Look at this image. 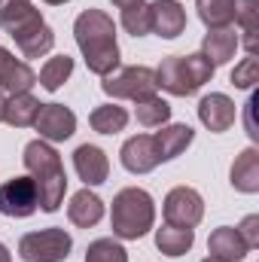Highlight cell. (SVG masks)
Listing matches in <instances>:
<instances>
[{
    "label": "cell",
    "mask_w": 259,
    "mask_h": 262,
    "mask_svg": "<svg viewBox=\"0 0 259 262\" xmlns=\"http://www.w3.org/2000/svg\"><path fill=\"white\" fill-rule=\"evenodd\" d=\"M76 46L85 58V67L98 76H110L119 67V43H116V25L104 9H85L73 21Z\"/></svg>",
    "instance_id": "6da1fadb"
},
{
    "label": "cell",
    "mask_w": 259,
    "mask_h": 262,
    "mask_svg": "<svg viewBox=\"0 0 259 262\" xmlns=\"http://www.w3.org/2000/svg\"><path fill=\"white\" fill-rule=\"evenodd\" d=\"M0 28L15 40L25 58H43L55 46V31L31 0H0Z\"/></svg>",
    "instance_id": "7a4b0ae2"
},
{
    "label": "cell",
    "mask_w": 259,
    "mask_h": 262,
    "mask_svg": "<svg viewBox=\"0 0 259 262\" xmlns=\"http://www.w3.org/2000/svg\"><path fill=\"white\" fill-rule=\"evenodd\" d=\"M21 162H25V168H28V177L37 183L40 210L55 213V210L61 207L64 192H67V174H64V165H61L58 149L37 137V140H31V143L25 146Z\"/></svg>",
    "instance_id": "3957f363"
},
{
    "label": "cell",
    "mask_w": 259,
    "mask_h": 262,
    "mask_svg": "<svg viewBox=\"0 0 259 262\" xmlns=\"http://www.w3.org/2000/svg\"><path fill=\"white\" fill-rule=\"evenodd\" d=\"M156 223V201L146 189L140 186H128L119 189L113 198V210H110V226L113 235L122 241H137L143 238Z\"/></svg>",
    "instance_id": "277c9868"
},
{
    "label": "cell",
    "mask_w": 259,
    "mask_h": 262,
    "mask_svg": "<svg viewBox=\"0 0 259 262\" xmlns=\"http://www.w3.org/2000/svg\"><path fill=\"white\" fill-rule=\"evenodd\" d=\"M213 70L217 67L210 64L201 52H192V55H168L159 64V70H156V82H159V89H165L174 98H189L204 82L213 79Z\"/></svg>",
    "instance_id": "5b68a950"
},
{
    "label": "cell",
    "mask_w": 259,
    "mask_h": 262,
    "mask_svg": "<svg viewBox=\"0 0 259 262\" xmlns=\"http://www.w3.org/2000/svg\"><path fill=\"white\" fill-rule=\"evenodd\" d=\"M70 250H73V238L58 226L28 232L18 241V256L25 262H64Z\"/></svg>",
    "instance_id": "8992f818"
},
{
    "label": "cell",
    "mask_w": 259,
    "mask_h": 262,
    "mask_svg": "<svg viewBox=\"0 0 259 262\" xmlns=\"http://www.w3.org/2000/svg\"><path fill=\"white\" fill-rule=\"evenodd\" d=\"M101 89L110 95V98H128V101H146L156 95L159 82H156V70L153 67H143V64H134V67H122L110 76H104Z\"/></svg>",
    "instance_id": "52a82bcc"
},
{
    "label": "cell",
    "mask_w": 259,
    "mask_h": 262,
    "mask_svg": "<svg viewBox=\"0 0 259 262\" xmlns=\"http://www.w3.org/2000/svg\"><path fill=\"white\" fill-rule=\"evenodd\" d=\"M204 216V198L192 186H174L165 195V223L180 226V229H195Z\"/></svg>",
    "instance_id": "ba28073f"
},
{
    "label": "cell",
    "mask_w": 259,
    "mask_h": 262,
    "mask_svg": "<svg viewBox=\"0 0 259 262\" xmlns=\"http://www.w3.org/2000/svg\"><path fill=\"white\" fill-rule=\"evenodd\" d=\"M37 207H40V195H37V183L31 177H12L0 186V213L3 216L25 220Z\"/></svg>",
    "instance_id": "9c48e42d"
},
{
    "label": "cell",
    "mask_w": 259,
    "mask_h": 262,
    "mask_svg": "<svg viewBox=\"0 0 259 262\" xmlns=\"http://www.w3.org/2000/svg\"><path fill=\"white\" fill-rule=\"evenodd\" d=\"M119 159H122V168L131 174H149L153 168H159L162 162V152H159V143H156V134H134L122 143L119 149Z\"/></svg>",
    "instance_id": "30bf717a"
},
{
    "label": "cell",
    "mask_w": 259,
    "mask_h": 262,
    "mask_svg": "<svg viewBox=\"0 0 259 262\" xmlns=\"http://www.w3.org/2000/svg\"><path fill=\"white\" fill-rule=\"evenodd\" d=\"M34 128L40 131V140L46 143H61L67 137H73L76 131V116L73 110L64 104H43L37 119H34Z\"/></svg>",
    "instance_id": "8fae6325"
},
{
    "label": "cell",
    "mask_w": 259,
    "mask_h": 262,
    "mask_svg": "<svg viewBox=\"0 0 259 262\" xmlns=\"http://www.w3.org/2000/svg\"><path fill=\"white\" fill-rule=\"evenodd\" d=\"M235 116H238V107H235V101H232L229 95H223V92H210V95H204V98L198 101V119H201L204 128L213 131V134L229 131L235 125Z\"/></svg>",
    "instance_id": "7c38bea8"
},
{
    "label": "cell",
    "mask_w": 259,
    "mask_h": 262,
    "mask_svg": "<svg viewBox=\"0 0 259 262\" xmlns=\"http://www.w3.org/2000/svg\"><path fill=\"white\" fill-rule=\"evenodd\" d=\"M149 31L165 37V40H174L186 31V9L183 3L177 0H156L149 3Z\"/></svg>",
    "instance_id": "4fadbf2b"
},
{
    "label": "cell",
    "mask_w": 259,
    "mask_h": 262,
    "mask_svg": "<svg viewBox=\"0 0 259 262\" xmlns=\"http://www.w3.org/2000/svg\"><path fill=\"white\" fill-rule=\"evenodd\" d=\"M73 168L79 174V180L85 186H101L107 177H110V162H107V152L95 143H82L76 146L73 152Z\"/></svg>",
    "instance_id": "5bb4252c"
},
{
    "label": "cell",
    "mask_w": 259,
    "mask_h": 262,
    "mask_svg": "<svg viewBox=\"0 0 259 262\" xmlns=\"http://www.w3.org/2000/svg\"><path fill=\"white\" fill-rule=\"evenodd\" d=\"M31 85H37V73L28 67V61L15 58L0 46V89L9 95H21V92H31Z\"/></svg>",
    "instance_id": "9a60e30c"
},
{
    "label": "cell",
    "mask_w": 259,
    "mask_h": 262,
    "mask_svg": "<svg viewBox=\"0 0 259 262\" xmlns=\"http://www.w3.org/2000/svg\"><path fill=\"white\" fill-rule=\"evenodd\" d=\"M238 46H241V40H238V34L232 28H210L204 34V40H201V55L213 67H220V64H229L235 58Z\"/></svg>",
    "instance_id": "2e32d148"
},
{
    "label": "cell",
    "mask_w": 259,
    "mask_h": 262,
    "mask_svg": "<svg viewBox=\"0 0 259 262\" xmlns=\"http://www.w3.org/2000/svg\"><path fill=\"white\" fill-rule=\"evenodd\" d=\"M207 253H210L213 259H223V262H241L250 253V247L244 244V238L238 235V229L220 226V229H213L210 238H207Z\"/></svg>",
    "instance_id": "e0dca14e"
},
{
    "label": "cell",
    "mask_w": 259,
    "mask_h": 262,
    "mask_svg": "<svg viewBox=\"0 0 259 262\" xmlns=\"http://www.w3.org/2000/svg\"><path fill=\"white\" fill-rule=\"evenodd\" d=\"M67 216H70L73 226H79V229H92V226H98V223L104 220V201L85 186V189H79V192L70 195Z\"/></svg>",
    "instance_id": "ac0fdd59"
},
{
    "label": "cell",
    "mask_w": 259,
    "mask_h": 262,
    "mask_svg": "<svg viewBox=\"0 0 259 262\" xmlns=\"http://www.w3.org/2000/svg\"><path fill=\"white\" fill-rule=\"evenodd\" d=\"M229 180L238 192L244 195H253L259 192V149L256 146H247L241 156H235L232 162V171H229Z\"/></svg>",
    "instance_id": "d6986e66"
},
{
    "label": "cell",
    "mask_w": 259,
    "mask_h": 262,
    "mask_svg": "<svg viewBox=\"0 0 259 262\" xmlns=\"http://www.w3.org/2000/svg\"><path fill=\"white\" fill-rule=\"evenodd\" d=\"M40 107H43V104H40L31 92L9 95V98H6V110H3V122L12 125V128H28V125H34Z\"/></svg>",
    "instance_id": "ffe728a7"
},
{
    "label": "cell",
    "mask_w": 259,
    "mask_h": 262,
    "mask_svg": "<svg viewBox=\"0 0 259 262\" xmlns=\"http://www.w3.org/2000/svg\"><path fill=\"white\" fill-rule=\"evenodd\" d=\"M195 244V232L192 229H180V226H162L156 229V247L165 253V256H183L189 253Z\"/></svg>",
    "instance_id": "44dd1931"
},
{
    "label": "cell",
    "mask_w": 259,
    "mask_h": 262,
    "mask_svg": "<svg viewBox=\"0 0 259 262\" xmlns=\"http://www.w3.org/2000/svg\"><path fill=\"white\" fill-rule=\"evenodd\" d=\"M195 131L189 125H165V128L156 134V143H159V152H162V162L168 159H177L180 152H186V146L192 143Z\"/></svg>",
    "instance_id": "7402d4cb"
},
{
    "label": "cell",
    "mask_w": 259,
    "mask_h": 262,
    "mask_svg": "<svg viewBox=\"0 0 259 262\" xmlns=\"http://www.w3.org/2000/svg\"><path fill=\"white\" fill-rule=\"evenodd\" d=\"M235 21L244 31V49L256 55V34H259V0H235Z\"/></svg>",
    "instance_id": "603a6c76"
},
{
    "label": "cell",
    "mask_w": 259,
    "mask_h": 262,
    "mask_svg": "<svg viewBox=\"0 0 259 262\" xmlns=\"http://www.w3.org/2000/svg\"><path fill=\"white\" fill-rule=\"evenodd\" d=\"M198 18L210 28H232L235 21V0H195Z\"/></svg>",
    "instance_id": "cb8c5ba5"
},
{
    "label": "cell",
    "mask_w": 259,
    "mask_h": 262,
    "mask_svg": "<svg viewBox=\"0 0 259 262\" xmlns=\"http://www.w3.org/2000/svg\"><path fill=\"white\" fill-rule=\"evenodd\" d=\"M92 128L98 134H119V131L128 125V113L125 107H116V104H104V107H95L92 116H89Z\"/></svg>",
    "instance_id": "d4e9b609"
},
{
    "label": "cell",
    "mask_w": 259,
    "mask_h": 262,
    "mask_svg": "<svg viewBox=\"0 0 259 262\" xmlns=\"http://www.w3.org/2000/svg\"><path fill=\"white\" fill-rule=\"evenodd\" d=\"M134 116H137V122H140L143 128H162V125L171 119V104L162 101L159 95H153V98H146V101H137Z\"/></svg>",
    "instance_id": "484cf974"
},
{
    "label": "cell",
    "mask_w": 259,
    "mask_h": 262,
    "mask_svg": "<svg viewBox=\"0 0 259 262\" xmlns=\"http://www.w3.org/2000/svg\"><path fill=\"white\" fill-rule=\"evenodd\" d=\"M70 73H73V58L70 55H55V58H49L43 64V70H40V85L46 92H58L67 79H70Z\"/></svg>",
    "instance_id": "4316f807"
},
{
    "label": "cell",
    "mask_w": 259,
    "mask_h": 262,
    "mask_svg": "<svg viewBox=\"0 0 259 262\" xmlns=\"http://www.w3.org/2000/svg\"><path fill=\"white\" fill-rule=\"evenodd\" d=\"M85 262H128V250L113 238H98L89 244Z\"/></svg>",
    "instance_id": "83f0119b"
},
{
    "label": "cell",
    "mask_w": 259,
    "mask_h": 262,
    "mask_svg": "<svg viewBox=\"0 0 259 262\" xmlns=\"http://www.w3.org/2000/svg\"><path fill=\"white\" fill-rule=\"evenodd\" d=\"M122 28L128 31L131 37H146L149 34V6L137 3V6L122 9Z\"/></svg>",
    "instance_id": "f1b7e54d"
},
{
    "label": "cell",
    "mask_w": 259,
    "mask_h": 262,
    "mask_svg": "<svg viewBox=\"0 0 259 262\" xmlns=\"http://www.w3.org/2000/svg\"><path fill=\"white\" fill-rule=\"evenodd\" d=\"M259 82V61L250 55V58H244L241 64H235L232 70V85L235 89H253Z\"/></svg>",
    "instance_id": "f546056e"
},
{
    "label": "cell",
    "mask_w": 259,
    "mask_h": 262,
    "mask_svg": "<svg viewBox=\"0 0 259 262\" xmlns=\"http://www.w3.org/2000/svg\"><path fill=\"white\" fill-rule=\"evenodd\" d=\"M238 235L244 238V244H247L250 250H256V247H259V216H256V213L244 216V223L238 226Z\"/></svg>",
    "instance_id": "4dcf8cb0"
},
{
    "label": "cell",
    "mask_w": 259,
    "mask_h": 262,
    "mask_svg": "<svg viewBox=\"0 0 259 262\" xmlns=\"http://www.w3.org/2000/svg\"><path fill=\"white\" fill-rule=\"evenodd\" d=\"M113 6H119V9H128V6H137V3H143V0H110Z\"/></svg>",
    "instance_id": "1f68e13d"
},
{
    "label": "cell",
    "mask_w": 259,
    "mask_h": 262,
    "mask_svg": "<svg viewBox=\"0 0 259 262\" xmlns=\"http://www.w3.org/2000/svg\"><path fill=\"white\" fill-rule=\"evenodd\" d=\"M0 262H12V256H9V250H6L3 241H0Z\"/></svg>",
    "instance_id": "d6a6232c"
},
{
    "label": "cell",
    "mask_w": 259,
    "mask_h": 262,
    "mask_svg": "<svg viewBox=\"0 0 259 262\" xmlns=\"http://www.w3.org/2000/svg\"><path fill=\"white\" fill-rule=\"evenodd\" d=\"M3 110H6V95L0 92V122H3Z\"/></svg>",
    "instance_id": "836d02e7"
},
{
    "label": "cell",
    "mask_w": 259,
    "mask_h": 262,
    "mask_svg": "<svg viewBox=\"0 0 259 262\" xmlns=\"http://www.w3.org/2000/svg\"><path fill=\"white\" fill-rule=\"evenodd\" d=\"M43 3H49V6H61V3H67V0H43Z\"/></svg>",
    "instance_id": "e575fe53"
},
{
    "label": "cell",
    "mask_w": 259,
    "mask_h": 262,
    "mask_svg": "<svg viewBox=\"0 0 259 262\" xmlns=\"http://www.w3.org/2000/svg\"><path fill=\"white\" fill-rule=\"evenodd\" d=\"M201 262H223V259H213V256H207V259H201Z\"/></svg>",
    "instance_id": "d590c367"
}]
</instances>
